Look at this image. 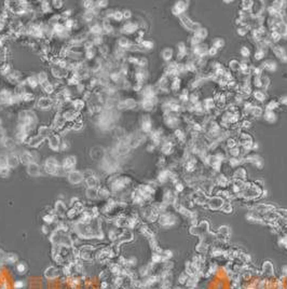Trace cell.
I'll return each instance as SVG.
<instances>
[{"label": "cell", "mask_w": 287, "mask_h": 289, "mask_svg": "<svg viewBox=\"0 0 287 289\" xmlns=\"http://www.w3.org/2000/svg\"><path fill=\"white\" fill-rule=\"evenodd\" d=\"M38 81L40 83H43L45 82V81H48V76L45 72H40L38 76Z\"/></svg>", "instance_id": "4fadbf2b"}, {"label": "cell", "mask_w": 287, "mask_h": 289, "mask_svg": "<svg viewBox=\"0 0 287 289\" xmlns=\"http://www.w3.org/2000/svg\"><path fill=\"white\" fill-rule=\"evenodd\" d=\"M123 16H124V17H129V16H131V13H129V11H125L124 14H123Z\"/></svg>", "instance_id": "ffe728a7"}, {"label": "cell", "mask_w": 287, "mask_h": 289, "mask_svg": "<svg viewBox=\"0 0 287 289\" xmlns=\"http://www.w3.org/2000/svg\"><path fill=\"white\" fill-rule=\"evenodd\" d=\"M43 139L44 137H42L41 135L38 134L37 136L31 137L30 139H29V146H31V147H37V146H39V144L43 141Z\"/></svg>", "instance_id": "3957f363"}, {"label": "cell", "mask_w": 287, "mask_h": 289, "mask_svg": "<svg viewBox=\"0 0 287 289\" xmlns=\"http://www.w3.org/2000/svg\"><path fill=\"white\" fill-rule=\"evenodd\" d=\"M83 106H84V103H83V101L77 99V101H73V107H75V110H80V109L83 108Z\"/></svg>", "instance_id": "8fae6325"}, {"label": "cell", "mask_w": 287, "mask_h": 289, "mask_svg": "<svg viewBox=\"0 0 287 289\" xmlns=\"http://www.w3.org/2000/svg\"><path fill=\"white\" fill-rule=\"evenodd\" d=\"M3 144H5V147L7 148V149H12V148L15 146V142L13 141L11 138H5V139H3Z\"/></svg>", "instance_id": "9c48e42d"}, {"label": "cell", "mask_w": 287, "mask_h": 289, "mask_svg": "<svg viewBox=\"0 0 287 289\" xmlns=\"http://www.w3.org/2000/svg\"><path fill=\"white\" fill-rule=\"evenodd\" d=\"M76 164V160L73 157H67L66 160L64 161V168H70L73 167V165Z\"/></svg>", "instance_id": "52a82bcc"}, {"label": "cell", "mask_w": 287, "mask_h": 289, "mask_svg": "<svg viewBox=\"0 0 287 289\" xmlns=\"http://www.w3.org/2000/svg\"><path fill=\"white\" fill-rule=\"evenodd\" d=\"M38 106L42 109H48L52 106V101L48 97H41L38 101Z\"/></svg>", "instance_id": "7a4b0ae2"}, {"label": "cell", "mask_w": 287, "mask_h": 289, "mask_svg": "<svg viewBox=\"0 0 287 289\" xmlns=\"http://www.w3.org/2000/svg\"><path fill=\"white\" fill-rule=\"evenodd\" d=\"M28 173L31 176H37L39 174V166L36 163H29L28 164Z\"/></svg>", "instance_id": "8992f818"}, {"label": "cell", "mask_w": 287, "mask_h": 289, "mask_svg": "<svg viewBox=\"0 0 287 289\" xmlns=\"http://www.w3.org/2000/svg\"><path fill=\"white\" fill-rule=\"evenodd\" d=\"M27 82H28V84L30 85L31 88H36L39 81H38V79H37V78L30 77V78H28V79H27Z\"/></svg>", "instance_id": "7c38bea8"}, {"label": "cell", "mask_w": 287, "mask_h": 289, "mask_svg": "<svg viewBox=\"0 0 287 289\" xmlns=\"http://www.w3.org/2000/svg\"><path fill=\"white\" fill-rule=\"evenodd\" d=\"M163 55H164V58H166V60H168V58H171L172 56V50H165L164 51V53H163Z\"/></svg>", "instance_id": "9a60e30c"}, {"label": "cell", "mask_w": 287, "mask_h": 289, "mask_svg": "<svg viewBox=\"0 0 287 289\" xmlns=\"http://www.w3.org/2000/svg\"><path fill=\"white\" fill-rule=\"evenodd\" d=\"M242 53H243L244 55H248V51H247V49H245V48L242 50Z\"/></svg>", "instance_id": "44dd1931"}, {"label": "cell", "mask_w": 287, "mask_h": 289, "mask_svg": "<svg viewBox=\"0 0 287 289\" xmlns=\"http://www.w3.org/2000/svg\"><path fill=\"white\" fill-rule=\"evenodd\" d=\"M7 162H8V166H10V167H15L18 163V157L14 154H11L7 157Z\"/></svg>", "instance_id": "5b68a950"}, {"label": "cell", "mask_w": 287, "mask_h": 289, "mask_svg": "<svg viewBox=\"0 0 287 289\" xmlns=\"http://www.w3.org/2000/svg\"><path fill=\"white\" fill-rule=\"evenodd\" d=\"M255 96H256V98L259 99V101H264V95H262L260 92H257V93L255 94Z\"/></svg>", "instance_id": "ac0fdd59"}, {"label": "cell", "mask_w": 287, "mask_h": 289, "mask_svg": "<svg viewBox=\"0 0 287 289\" xmlns=\"http://www.w3.org/2000/svg\"><path fill=\"white\" fill-rule=\"evenodd\" d=\"M41 85H42V89H43L47 93H49V94H51L53 91H54V88H53V85L51 84L50 82H48V81H45V82H43V83H41Z\"/></svg>", "instance_id": "ba28073f"}, {"label": "cell", "mask_w": 287, "mask_h": 289, "mask_svg": "<svg viewBox=\"0 0 287 289\" xmlns=\"http://www.w3.org/2000/svg\"><path fill=\"white\" fill-rule=\"evenodd\" d=\"M9 70H10V66H9V65H3L2 67H1V72L5 73H5H8Z\"/></svg>", "instance_id": "2e32d148"}, {"label": "cell", "mask_w": 287, "mask_h": 289, "mask_svg": "<svg viewBox=\"0 0 287 289\" xmlns=\"http://www.w3.org/2000/svg\"><path fill=\"white\" fill-rule=\"evenodd\" d=\"M69 180L73 183L80 182V181L82 180V175H81L79 172H73V173H70L69 175Z\"/></svg>", "instance_id": "277c9868"}, {"label": "cell", "mask_w": 287, "mask_h": 289, "mask_svg": "<svg viewBox=\"0 0 287 289\" xmlns=\"http://www.w3.org/2000/svg\"><path fill=\"white\" fill-rule=\"evenodd\" d=\"M119 43H120V47H122V48H126V47H129V41H127V39H125V38L120 39Z\"/></svg>", "instance_id": "5bb4252c"}, {"label": "cell", "mask_w": 287, "mask_h": 289, "mask_svg": "<svg viewBox=\"0 0 287 289\" xmlns=\"http://www.w3.org/2000/svg\"><path fill=\"white\" fill-rule=\"evenodd\" d=\"M114 17L116 18V20H121L122 17H123V13H121V12H116V13H114Z\"/></svg>", "instance_id": "e0dca14e"}, {"label": "cell", "mask_w": 287, "mask_h": 289, "mask_svg": "<svg viewBox=\"0 0 287 289\" xmlns=\"http://www.w3.org/2000/svg\"><path fill=\"white\" fill-rule=\"evenodd\" d=\"M136 29V25L135 24H126V25L124 26V28H123V30L125 31V33H133V31Z\"/></svg>", "instance_id": "30bf717a"}, {"label": "cell", "mask_w": 287, "mask_h": 289, "mask_svg": "<svg viewBox=\"0 0 287 289\" xmlns=\"http://www.w3.org/2000/svg\"><path fill=\"white\" fill-rule=\"evenodd\" d=\"M50 139V148L53 150H58L61 148V141H60V137L56 135H52L51 137H49Z\"/></svg>", "instance_id": "6da1fadb"}, {"label": "cell", "mask_w": 287, "mask_h": 289, "mask_svg": "<svg viewBox=\"0 0 287 289\" xmlns=\"http://www.w3.org/2000/svg\"><path fill=\"white\" fill-rule=\"evenodd\" d=\"M53 3H54V5L56 7V8H61L62 7V1H53Z\"/></svg>", "instance_id": "d6986e66"}]
</instances>
